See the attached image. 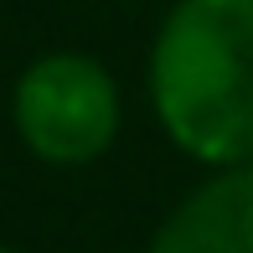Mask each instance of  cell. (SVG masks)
Here are the masks:
<instances>
[{
    "mask_svg": "<svg viewBox=\"0 0 253 253\" xmlns=\"http://www.w3.org/2000/svg\"><path fill=\"white\" fill-rule=\"evenodd\" d=\"M145 253H253V166L212 170L155 227Z\"/></svg>",
    "mask_w": 253,
    "mask_h": 253,
    "instance_id": "3",
    "label": "cell"
},
{
    "mask_svg": "<svg viewBox=\"0 0 253 253\" xmlns=\"http://www.w3.org/2000/svg\"><path fill=\"white\" fill-rule=\"evenodd\" d=\"M10 119L16 134L42 166L73 170L93 160L119 140V83L114 73L88 52H42L21 67L10 88Z\"/></svg>",
    "mask_w": 253,
    "mask_h": 253,
    "instance_id": "2",
    "label": "cell"
},
{
    "mask_svg": "<svg viewBox=\"0 0 253 253\" xmlns=\"http://www.w3.org/2000/svg\"><path fill=\"white\" fill-rule=\"evenodd\" d=\"M155 124L197 166H253V0H176L145 62Z\"/></svg>",
    "mask_w": 253,
    "mask_h": 253,
    "instance_id": "1",
    "label": "cell"
},
{
    "mask_svg": "<svg viewBox=\"0 0 253 253\" xmlns=\"http://www.w3.org/2000/svg\"><path fill=\"white\" fill-rule=\"evenodd\" d=\"M0 253H16V248H5V243H0Z\"/></svg>",
    "mask_w": 253,
    "mask_h": 253,
    "instance_id": "4",
    "label": "cell"
}]
</instances>
